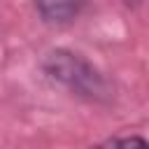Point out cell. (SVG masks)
I'll return each mask as SVG.
<instances>
[{
	"label": "cell",
	"instance_id": "obj_1",
	"mask_svg": "<svg viewBox=\"0 0 149 149\" xmlns=\"http://www.w3.org/2000/svg\"><path fill=\"white\" fill-rule=\"evenodd\" d=\"M42 70L65 86L70 93L86 98V100H107L109 98V84L102 77V72L88 63L81 54H74L70 49H51L42 58Z\"/></svg>",
	"mask_w": 149,
	"mask_h": 149
},
{
	"label": "cell",
	"instance_id": "obj_2",
	"mask_svg": "<svg viewBox=\"0 0 149 149\" xmlns=\"http://www.w3.org/2000/svg\"><path fill=\"white\" fill-rule=\"evenodd\" d=\"M35 12L42 16L44 23L63 26V23H70V21L77 19V14L81 12V5H74V2H40V5H35Z\"/></svg>",
	"mask_w": 149,
	"mask_h": 149
},
{
	"label": "cell",
	"instance_id": "obj_3",
	"mask_svg": "<svg viewBox=\"0 0 149 149\" xmlns=\"http://www.w3.org/2000/svg\"><path fill=\"white\" fill-rule=\"evenodd\" d=\"M98 149H149V142L137 135H126V137H112L102 142Z\"/></svg>",
	"mask_w": 149,
	"mask_h": 149
}]
</instances>
